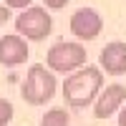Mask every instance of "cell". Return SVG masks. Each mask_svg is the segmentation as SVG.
Segmentation results:
<instances>
[{"label": "cell", "mask_w": 126, "mask_h": 126, "mask_svg": "<svg viewBox=\"0 0 126 126\" xmlns=\"http://www.w3.org/2000/svg\"><path fill=\"white\" fill-rule=\"evenodd\" d=\"M46 63L50 71H58V73L78 71L86 66V48L78 43H56V46H50Z\"/></svg>", "instance_id": "3"}, {"label": "cell", "mask_w": 126, "mask_h": 126, "mask_svg": "<svg viewBox=\"0 0 126 126\" xmlns=\"http://www.w3.org/2000/svg\"><path fill=\"white\" fill-rule=\"evenodd\" d=\"M8 20V8H0V23H5Z\"/></svg>", "instance_id": "14"}, {"label": "cell", "mask_w": 126, "mask_h": 126, "mask_svg": "<svg viewBox=\"0 0 126 126\" xmlns=\"http://www.w3.org/2000/svg\"><path fill=\"white\" fill-rule=\"evenodd\" d=\"M28 61V43L20 35L0 38V63L3 66H20Z\"/></svg>", "instance_id": "7"}, {"label": "cell", "mask_w": 126, "mask_h": 126, "mask_svg": "<svg viewBox=\"0 0 126 126\" xmlns=\"http://www.w3.org/2000/svg\"><path fill=\"white\" fill-rule=\"evenodd\" d=\"M119 126H126V106H121V113H119Z\"/></svg>", "instance_id": "13"}, {"label": "cell", "mask_w": 126, "mask_h": 126, "mask_svg": "<svg viewBox=\"0 0 126 126\" xmlns=\"http://www.w3.org/2000/svg\"><path fill=\"white\" fill-rule=\"evenodd\" d=\"M43 5H48V8L58 10V8H63V5H68V0H43Z\"/></svg>", "instance_id": "12"}, {"label": "cell", "mask_w": 126, "mask_h": 126, "mask_svg": "<svg viewBox=\"0 0 126 126\" xmlns=\"http://www.w3.org/2000/svg\"><path fill=\"white\" fill-rule=\"evenodd\" d=\"M15 30L20 35H25L28 40H43L50 30H53V20H50V15L46 13V8H25L23 13L18 15L15 20Z\"/></svg>", "instance_id": "4"}, {"label": "cell", "mask_w": 126, "mask_h": 126, "mask_svg": "<svg viewBox=\"0 0 126 126\" xmlns=\"http://www.w3.org/2000/svg\"><path fill=\"white\" fill-rule=\"evenodd\" d=\"M101 28H103V20L93 8H81V10H76L71 15V33L76 38H81V40L98 38Z\"/></svg>", "instance_id": "5"}, {"label": "cell", "mask_w": 126, "mask_h": 126, "mask_svg": "<svg viewBox=\"0 0 126 126\" xmlns=\"http://www.w3.org/2000/svg\"><path fill=\"white\" fill-rule=\"evenodd\" d=\"M101 86H103V68H96V66L78 68L63 83V98L73 109L91 106L96 96H101Z\"/></svg>", "instance_id": "1"}, {"label": "cell", "mask_w": 126, "mask_h": 126, "mask_svg": "<svg viewBox=\"0 0 126 126\" xmlns=\"http://www.w3.org/2000/svg\"><path fill=\"white\" fill-rule=\"evenodd\" d=\"M126 101V86L121 83H111L101 91V96L96 98V106H93V116L96 119H109L111 113H116Z\"/></svg>", "instance_id": "6"}, {"label": "cell", "mask_w": 126, "mask_h": 126, "mask_svg": "<svg viewBox=\"0 0 126 126\" xmlns=\"http://www.w3.org/2000/svg\"><path fill=\"white\" fill-rule=\"evenodd\" d=\"M10 119H13V103L8 98H0V126H5Z\"/></svg>", "instance_id": "10"}, {"label": "cell", "mask_w": 126, "mask_h": 126, "mask_svg": "<svg viewBox=\"0 0 126 126\" xmlns=\"http://www.w3.org/2000/svg\"><path fill=\"white\" fill-rule=\"evenodd\" d=\"M56 78L46 66H30L28 68V76H25V83L20 88V96H23L25 103L30 106H43L46 101H50L56 96Z\"/></svg>", "instance_id": "2"}, {"label": "cell", "mask_w": 126, "mask_h": 126, "mask_svg": "<svg viewBox=\"0 0 126 126\" xmlns=\"http://www.w3.org/2000/svg\"><path fill=\"white\" fill-rule=\"evenodd\" d=\"M98 63H101V68L106 73H111V76L126 73V43H119V40L109 43L106 48L101 50Z\"/></svg>", "instance_id": "8"}, {"label": "cell", "mask_w": 126, "mask_h": 126, "mask_svg": "<svg viewBox=\"0 0 126 126\" xmlns=\"http://www.w3.org/2000/svg\"><path fill=\"white\" fill-rule=\"evenodd\" d=\"M68 124H71V119H68L66 109H50L40 119V126H68Z\"/></svg>", "instance_id": "9"}, {"label": "cell", "mask_w": 126, "mask_h": 126, "mask_svg": "<svg viewBox=\"0 0 126 126\" xmlns=\"http://www.w3.org/2000/svg\"><path fill=\"white\" fill-rule=\"evenodd\" d=\"M33 0H5V5L8 8H25V5H30Z\"/></svg>", "instance_id": "11"}]
</instances>
